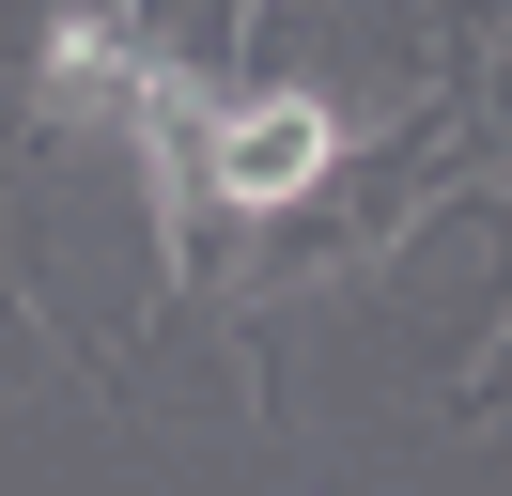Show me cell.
<instances>
[{
	"label": "cell",
	"mask_w": 512,
	"mask_h": 496,
	"mask_svg": "<svg viewBox=\"0 0 512 496\" xmlns=\"http://www.w3.org/2000/svg\"><path fill=\"white\" fill-rule=\"evenodd\" d=\"M156 31H125L109 0H78V16H47V47H32V109H47V140H125L140 124V93H156Z\"/></svg>",
	"instance_id": "2"
},
{
	"label": "cell",
	"mask_w": 512,
	"mask_h": 496,
	"mask_svg": "<svg viewBox=\"0 0 512 496\" xmlns=\"http://www.w3.org/2000/svg\"><path fill=\"white\" fill-rule=\"evenodd\" d=\"M326 171H342V109H326V93H202V140H187V186H202V202L295 217Z\"/></svg>",
	"instance_id": "1"
}]
</instances>
